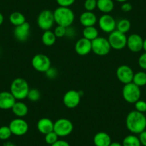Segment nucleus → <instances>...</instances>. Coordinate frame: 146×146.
<instances>
[{
  "label": "nucleus",
  "mask_w": 146,
  "mask_h": 146,
  "mask_svg": "<svg viewBox=\"0 0 146 146\" xmlns=\"http://www.w3.org/2000/svg\"><path fill=\"white\" fill-rule=\"evenodd\" d=\"M127 130L134 135H139L146 129V116L144 113L136 111L130 112L125 119Z\"/></svg>",
  "instance_id": "f257e3e1"
},
{
  "label": "nucleus",
  "mask_w": 146,
  "mask_h": 146,
  "mask_svg": "<svg viewBox=\"0 0 146 146\" xmlns=\"http://www.w3.org/2000/svg\"><path fill=\"white\" fill-rule=\"evenodd\" d=\"M55 23L57 25L68 27L72 26L75 21V15L70 7H59L53 12Z\"/></svg>",
  "instance_id": "f03ea898"
},
{
  "label": "nucleus",
  "mask_w": 146,
  "mask_h": 146,
  "mask_svg": "<svg viewBox=\"0 0 146 146\" xmlns=\"http://www.w3.org/2000/svg\"><path fill=\"white\" fill-rule=\"evenodd\" d=\"M27 81L24 78H18L14 80L10 85V91L15 98L17 100H22L27 98L29 90Z\"/></svg>",
  "instance_id": "7ed1b4c3"
},
{
  "label": "nucleus",
  "mask_w": 146,
  "mask_h": 146,
  "mask_svg": "<svg viewBox=\"0 0 146 146\" xmlns=\"http://www.w3.org/2000/svg\"><path fill=\"white\" fill-rule=\"evenodd\" d=\"M123 99L127 102L130 104H135L139 100L141 96L140 88L133 82L124 85L122 91Z\"/></svg>",
  "instance_id": "20e7f679"
},
{
  "label": "nucleus",
  "mask_w": 146,
  "mask_h": 146,
  "mask_svg": "<svg viewBox=\"0 0 146 146\" xmlns=\"http://www.w3.org/2000/svg\"><path fill=\"white\" fill-rule=\"evenodd\" d=\"M74 125L71 120L67 118H60L54 123V132L59 137L70 135L73 131Z\"/></svg>",
  "instance_id": "39448f33"
},
{
  "label": "nucleus",
  "mask_w": 146,
  "mask_h": 146,
  "mask_svg": "<svg viewBox=\"0 0 146 146\" xmlns=\"http://www.w3.org/2000/svg\"><path fill=\"white\" fill-rule=\"evenodd\" d=\"M108 40L111 48L115 50H122L127 47V36L117 29L109 34Z\"/></svg>",
  "instance_id": "423d86ee"
},
{
  "label": "nucleus",
  "mask_w": 146,
  "mask_h": 146,
  "mask_svg": "<svg viewBox=\"0 0 146 146\" xmlns=\"http://www.w3.org/2000/svg\"><path fill=\"white\" fill-rule=\"evenodd\" d=\"M36 23L39 27L43 31L50 30L55 23L53 12L49 9L42 11L37 17Z\"/></svg>",
  "instance_id": "0eeeda50"
},
{
  "label": "nucleus",
  "mask_w": 146,
  "mask_h": 146,
  "mask_svg": "<svg viewBox=\"0 0 146 146\" xmlns=\"http://www.w3.org/2000/svg\"><path fill=\"white\" fill-rule=\"evenodd\" d=\"M109 41L105 37L98 36L92 41V52L98 56H105L111 50Z\"/></svg>",
  "instance_id": "6e6552de"
},
{
  "label": "nucleus",
  "mask_w": 146,
  "mask_h": 146,
  "mask_svg": "<svg viewBox=\"0 0 146 146\" xmlns=\"http://www.w3.org/2000/svg\"><path fill=\"white\" fill-rule=\"evenodd\" d=\"M32 66L36 71L45 73L51 66V60L50 57L44 54H35L32 59Z\"/></svg>",
  "instance_id": "1a4fd4ad"
},
{
  "label": "nucleus",
  "mask_w": 146,
  "mask_h": 146,
  "mask_svg": "<svg viewBox=\"0 0 146 146\" xmlns=\"http://www.w3.org/2000/svg\"><path fill=\"white\" fill-rule=\"evenodd\" d=\"M100 29L105 33L110 34L116 29L117 22L110 14H103L98 20Z\"/></svg>",
  "instance_id": "9d476101"
},
{
  "label": "nucleus",
  "mask_w": 146,
  "mask_h": 146,
  "mask_svg": "<svg viewBox=\"0 0 146 146\" xmlns=\"http://www.w3.org/2000/svg\"><path fill=\"white\" fill-rule=\"evenodd\" d=\"M9 127L12 135L16 136L25 135L29 130V125L27 122L19 117L12 120L9 123Z\"/></svg>",
  "instance_id": "9b49d317"
},
{
  "label": "nucleus",
  "mask_w": 146,
  "mask_h": 146,
  "mask_svg": "<svg viewBox=\"0 0 146 146\" xmlns=\"http://www.w3.org/2000/svg\"><path fill=\"white\" fill-rule=\"evenodd\" d=\"M81 92L80 91L70 90L63 96V103L69 109H73L79 105L81 100Z\"/></svg>",
  "instance_id": "f8f14e48"
},
{
  "label": "nucleus",
  "mask_w": 146,
  "mask_h": 146,
  "mask_svg": "<svg viewBox=\"0 0 146 146\" xmlns=\"http://www.w3.org/2000/svg\"><path fill=\"white\" fill-rule=\"evenodd\" d=\"M134 74L133 69L130 66L126 64H122L119 66L116 70V76L117 80L124 85L133 82Z\"/></svg>",
  "instance_id": "ddd939ff"
},
{
  "label": "nucleus",
  "mask_w": 146,
  "mask_h": 146,
  "mask_svg": "<svg viewBox=\"0 0 146 146\" xmlns=\"http://www.w3.org/2000/svg\"><path fill=\"white\" fill-rule=\"evenodd\" d=\"M143 39L137 34H132L127 36V47L130 52L137 53L143 50Z\"/></svg>",
  "instance_id": "4468645a"
},
{
  "label": "nucleus",
  "mask_w": 146,
  "mask_h": 146,
  "mask_svg": "<svg viewBox=\"0 0 146 146\" xmlns=\"http://www.w3.org/2000/svg\"><path fill=\"white\" fill-rule=\"evenodd\" d=\"M30 35V25L26 22L25 23L15 27L14 29V36L17 41L24 42L29 39Z\"/></svg>",
  "instance_id": "2eb2a0df"
},
{
  "label": "nucleus",
  "mask_w": 146,
  "mask_h": 146,
  "mask_svg": "<svg viewBox=\"0 0 146 146\" xmlns=\"http://www.w3.org/2000/svg\"><path fill=\"white\" fill-rule=\"evenodd\" d=\"M75 50L78 55H88L92 52V42L82 37L75 43Z\"/></svg>",
  "instance_id": "dca6fc26"
},
{
  "label": "nucleus",
  "mask_w": 146,
  "mask_h": 146,
  "mask_svg": "<svg viewBox=\"0 0 146 146\" xmlns=\"http://www.w3.org/2000/svg\"><path fill=\"white\" fill-rule=\"evenodd\" d=\"M17 100L10 92L3 91L0 92V109L10 110L15 105Z\"/></svg>",
  "instance_id": "f3484780"
},
{
  "label": "nucleus",
  "mask_w": 146,
  "mask_h": 146,
  "mask_svg": "<svg viewBox=\"0 0 146 146\" xmlns=\"http://www.w3.org/2000/svg\"><path fill=\"white\" fill-rule=\"evenodd\" d=\"M36 128L41 134L45 135L47 133L54 131V123L50 118L43 117L37 122Z\"/></svg>",
  "instance_id": "a211bd4d"
},
{
  "label": "nucleus",
  "mask_w": 146,
  "mask_h": 146,
  "mask_svg": "<svg viewBox=\"0 0 146 146\" xmlns=\"http://www.w3.org/2000/svg\"><path fill=\"white\" fill-rule=\"evenodd\" d=\"M80 22L84 27L95 26L98 22V17L93 12L85 11L80 16Z\"/></svg>",
  "instance_id": "6ab92c4d"
},
{
  "label": "nucleus",
  "mask_w": 146,
  "mask_h": 146,
  "mask_svg": "<svg viewBox=\"0 0 146 146\" xmlns=\"http://www.w3.org/2000/svg\"><path fill=\"white\" fill-rule=\"evenodd\" d=\"M111 143V137L105 132H99L93 137V143L95 146H109Z\"/></svg>",
  "instance_id": "aec40b11"
},
{
  "label": "nucleus",
  "mask_w": 146,
  "mask_h": 146,
  "mask_svg": "<svg viewBox=\"0 0 146 146\" xmlns=\"http://www.w3.org/2000/svg\"><path fill=\"white\" fill-rule=\"evenodd\" d=\"M11 110L14 115L19 118L25 117L28 114V111H29L27 105L25 102H21V101H18V102L16 101Z\"/></svg>",
  "instance_id": "412c9836"
},
{
  "label": "nucleus",
  "mask_w": 146,
  "mask_h": 146,
  "mask_svg": "<svg viewBox=\"0 0 146 146\" xmlns=\"http://www.w3.org/2000/svg\"><path fill=\"white\" fill-rule=\"evenodd\" d=\"M113 0H97V8L103 14H110L114 9Z\"/></svg>",
  "instance_id": "4be33fe9"
},
{
  "label": "nucleus",
  "mask_w": 146,
  "mask_h": 146,
  "mask_svg": "<svg viewBox=\"0 0 146 146\" xmlns=\"http://www.w3.org/2000/svg\"><path fill=\"white\" fill-rule=\"evenodd\" d=\"M57 40L55 35L54 32L50 30L44 31V33L42 35V42L43 44L47 47H52L54 45Z\"/></svg>",
  "instance_id": "5701e85b"
},
{
  "label": "nucleus",
  "mask_w": 146,
  "mask_h": 146,
  "mask_svg": "<svg viewBox=\"0 0 146 146\" xmlns=\"http://www.w3.org/2000/svg\"><path fill=\"white\" fill-rule=\"evenodd\" d=\"M82 35L84 38L92 42L99 36V32L95 26L86 27L82 30Z\"/></svg>",
  "instance_id": "b1692460"
},
{
  "label": "nucleus",
  "mask_w": 146,
  "mask_h": 146,
  "mask_svg": "<svg viewBox=\"0 0 146 146\" xmlns=\"http://www.w3.org/2000/svg\"><path fill=\"white\" fill-rule=\"evenodd\" d=\"M9 22L15 27L19 26L26 22V18L22 13L19 12H14L9 15Z\"/></svg>",
  "instance_id": "393cba45"
},
{
  "label": "nucleus",
  "mask_w": 146,
  "mask_h": 146,
  "mask_svg": "<svg viewBox=\"0 0 146 146\" xmlns=\"http://www.w3.org/2000/svg\"><path fill=\"white\" fill-rule=\"evenodd\" d=\"M123 146H141L139 137L136 135L130 134L124 137L122 143Z\"/></svg>",
  "instance_id": "a878e982"
},
{
  "label": "nucleus",
  "mask_w": 146,
  "mask_h": 146,
  "mask_svg": "<svg viewBox=\"0 0 146 146\" xmlns=\"http://www.w3.org/2000/svg\"><path fill=\"white\" fill-rule=\"evenodd\" d=\"M135 85L138 86L139 88L140 87L145 86L146 85V72L143 71L137 72L135 73L134 76H133V82Z\"/></svg>",
  "instance_id": "bb28decb"
},
{
  "label": "nucleus",
  "mask_w": 146,
  "mask_h": 146,
  "mask_svg": "<svg viewBox=\"0 0 146 146\" xmlns=\"http://www.w3.org/2000/svg\"><path fill=\"white\" fill-rule=\"evenodd\" d=\"M131 28V23L127 19H122L117 22L116 29L122 33L126 34Z\"/></svg>",
  "instance_id": "cd10ccee"
},
{
  "label": "nucleus",
  "mask_w": 146,
  "mask_h": 146,
  "mask_svg": "<svg viewBox=\"0 0 146 146\" xmlns=\"http://www.w3.org/2000/svg\"><path fill=\"white\" fill-rule=\"evenodd\" d=\"M40 98H41V94H40V92L38 89H36V88L29 89L27 97V98L29 101L32 102H36L40 100Z\"/></svg>",
  "instance_id": "c85d7f7f"
},
{
  "label": "nucleus",
  "mask_w": 146,
  "mask_h": 146,
  "mask_svg": "<svg viewBox=\"0 0 146 146\" xmlns=\"http://www.w3.org/2000/svg\"><path fill=\"white\" fill-rule=\"evenodd\" d=\"M12 133L9 126L4 125L0 127V140H8L12 136Z\"/></svg>",
  "instance_id": "c756f323"
},
{
  "label": "nucleus",
  "mask_w": 146,
  "mask_h": 146,
  "mask_svg": "<svg viewBox=\"0 0 146 146\" xmlns=\"http://www.w3.org/2000/svg\"><path fill=\"white\" fill-rule=\"evenodd\" d=\"M59 140V137L54 131H52L50 133H47L44 135V140H45L46 143L48 145L51 146L52 145L54 144L55 142H57Z\"/></svg>",
  "instance_id": "7c9ffc66"
},
{
  "label": "nucleus",
  "mask_w": 146,
  "mask_h": 146,
  "mask_svg": "<svg viewBox=\"0 0 146 146\" xmlns=\"http://www.w3.org/2000/svg\"><path fill=\"white\" fill-rule=\"evenodd\" d=\"M84 8L85 11L93 12L97 8V0H85Z\"/></svg>",
  "instance_id": "2f4dec72"
},
{
  "label": "nucleus",
  "mask_w": 146,
  "mask_h": 146,
  "mask_svg": "<svg viewBox=\"0 0 146 146\" xmlns=\"http://www.w3.org/2000/svg\"><path fill=\"white\" fill-rule=\"evenodd\" d=\"M66 29H67V27L60 26V25H57V27L54 29V33L56 37L57 38H62V37L65 36Z\"/></svg>",
  "instance_id": "473e14b6"
},
{
  "label": "nucleus",
  "mask_w": 146,
  "mask_h": 146,
  "mask_svg": "<svg viewBox=\"0 0 146 146\" xmlns=\"http://www.w3.org/2000/svg\"><path fill=\"white\" fill-rule=\"evenodd\" d=\"M135 110L140 113H146V102L142 100H139L135 103Z\"/></svg>",
  "instance_id": "72a5a7b5"
},
{
  "label": "nucleus",
  "mask_w": 146,
  "mask_h": 146,
  "mask_svg": "<svg viewBox=\"0 0 146 146\" xmlns=\"http://www.w3.org/2000/svg\"><path fill=\"white\" fill-rule=\"evenodd\" d=\"M46 76H47V78L50 80L55 79L57 77V75H58V72H57V69H55L54 67H51L47 72H45Z\"/></svg>",
  "instance_id": "f704fd0d"
},
{
  "label": "nucleus",
  "mask_w": 146,
  "mask_h": 146,
  "mask_svg": "<svg viewBox=\"0 0 146 146\" xmlns=\"http://www.w3.org/2000/svg\"><path fill=\"white\" fill-rule=\"evenodd\" d=\"M77 35V31L75 29V28H74L73 27L70 26L68 27H67L66 29V34L65 36H67V38L69 39H73L75 38Z\"/></svg>",
  "instance_id": "c9c22d12"
},
{
  "label": "nucleus",
  "mask_w": 146,
  "mask_h": 146,
  "mask_svg": "<svg viewBox=\"0 0 146 146\" xmlns=\"http://www.w3.org/2000/svg\"><path fill=\"white\" fill-rule=\"evenodd\" d=\"M57 3L60 7H70L75 3L76 0H56Z\"/></svg>",
  "instance_id": "e433bc0d"
},
{
  "label": "nucleus",
  "mask_w": 146,
  "mask_h": 146,
  "mask_svg": "<svg viewBox=\"0 0 146 146\" xmlns=\"http://www.w3.org/2000/svg\"><path fill=\"white\" fill-rule=\"evenodd\" d=\"M138 64L140 68L146 70V52H144L139 57Z\"/></svg>",
  "instance_id": "4c0bfd02"
},
{
  "label": "nucleus",
  "mask_w": 146,
  "mask_h": 146,
  "mask_svg": "<svg viewBox=\"0 0 146 146\" xmlns=\"http://www.w3.org/2000/svg\"><path fill=\"white\" fill-rule=\"evenodd\" d=\"M133 9V6L129 2H124L122 4L121 10L124 12H129Z\"/></svg>",
  "instance_id": "58836bf2"
},
{
  "label": "nucleus",
  "mask_w": 146,
  "mask_h": 146,
  "mask_svg": "<svg viewBox=\"0 0 146 146\" xmlns=\"http://www.w3.org/2000/svg\"><path fill=\"white\" fill-rule=\"evenodd\" d=\"M139 140H140L141 145L146 146V130H144L139 134Z\"/></svg>",
  "instance_id": "ea45409f"
},
{
  "label": "nucleus",
  "mask_w": 146,
  "mask_h": 146,
  "mask_svg": "<svg viewBox=\"0 0 146 146\" xmlns=\"http://www.w3.org/2000/svg\"><path fill=\"white\" fill-rule=\"evenodd\" d=\"M51 146H70V143L64 140H58Z\"/></svg>",
  "instance_id": "a19ab883"
},
{
  "label": "nucleus",
  "mask_w": 146,
  "mask_h": 146,
  "mask_svg": "<svg viewBox=\"0 0 146 146\" xmlns=\"http://www.w3.org/2000/svg\"><path fill=\"white\" fill-rule=\"evenodd\" d=\"M109 146H123L122 143H118V142H112Z\"/></svg>",
  "instance_id": "79ce46f5"
},
{
  "label": "nucleus",
  "mask_w": 146,
  "mask_h": 146,
  "mask_svg": "<svg viewBox=\"0 0 146 146\" xmlns=\"http://www.w3.org/2000/svg\"><path fill=\"white\" fill-rule=\"evenodd\" d=\"M4 19H5V18H4L3 15L0 12V25H2L3 24Z\"/></svg>",
  "instance_id": "37998d69"
},
{
  "label": "nucleus",
  "mask_w": 146,
  "mask_h": 146,
  "mask_svg": "<svg viewBox=\"0 0 146 146\" xmlns=\"http://www.w3.org/2000/svg\"><path fill=\"white\" fill-rule=\"evenodd\" d=\"M143 50H144V51H145V52H146V39H145V40H143Z\"/></svg>",
  "instance_id": "c03bdc74"
},
{
  "label": "nucleus",
  "mask_w": 146,
  "mask_h": 146,
  "mask_svg": "<svg viewBox=\"0 0 146 146\" xmlns=\"http://www.w3.org/2000/svg\"><path fill=\"white\" fill-rule=\"evenodd\" d=\"M116 2H120V3H124V2H127L128 0H115Z\"/></svg>",
  "instance_id": "a18cd8bd"
},
{
  "label": "nucleus",
  "mask_w": 146,
  "mask_h": 146,
  "mask_svg": "<svg viewBox=\"0 0 146 146\" xmlns=\"http://www.w3.org/2000/svg\"><path fill=\"white\" fill-rule=\"evenodd\" d=\"M46 146H50V145H46Z\"/></svg>",
  "instance_id": "49530a36"
}]
</instances>
